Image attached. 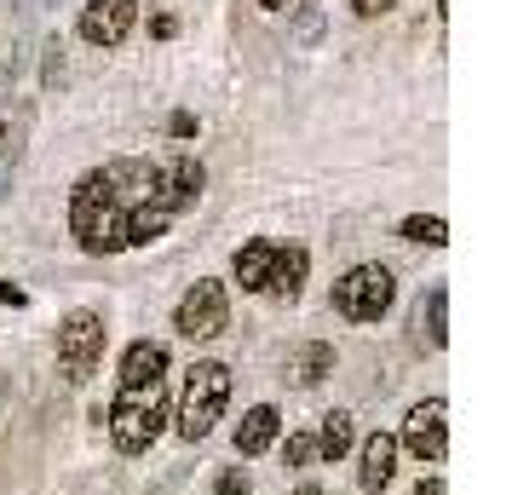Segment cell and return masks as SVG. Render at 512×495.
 <instances>
[{
  "mask_svg": "<svg viewBox=\"0 0 512 495\" xmlns=\"http://www.w3.org/2000/svg\"><path fill=\"white\" fill-rule=\"evenodd\" d=\"M162 179L156 162H110L93 167L70 196V231L87 254H121L127 248V219L150 202Z\"/></svg>",
  "mask_w": 512,
  "mask_h": 495,
  "instance_id": "obj_1",
  "label": "cell"
},
{
  "mask_svg": "<svg viewBox=\"0 0 512 495\" xmlns=\"http://www.w3.org/2000/svg\"><path fill=\"white\" fill-rule=\"evenodd\" d=\"M167 426V380H144V386H121L110 403V444L121 455H144Z\"/></svg>",
  "mask_w": 512,
  "mask_h": 495,
  "instance_id": "obj_2",
  "label": "cell"
},
{
  "mask_svg": "<svg viewBox=\"0 0 512 495\" xmlns=\"http://www.w3.org/2000/svg\"><path fill=\"white\" fill-rule=\"evenodd\" d=\"M231 403V369L225 363H190L185 392H179V438L202 444Z\"/></svg>",
  "mask_w": 512,
  "mask_h": 495,
  "instance_id": "obj_3",
  "label": "cell"
},
{
  "mask_svg": "<svg viewBox=\"0 0 512 495\" xmlns=\"http://www.w3.org/2000/svg\"><path fill=\"white\" fill-rule=\"evenodd\" d=\"M397 300V277L386 265H351L346 277L334 283V311L346 323H380Z\"/></svg>",
  "mask_w": 512,
  "mask_h": 495,
  "instance_id": "obj_4",
  "label": "cell"
},
{
  "mask_svg": "<svg viewBox=\"0 0 512 495\" xmlns=\"http://www.w3.org/2000/svg\"><path fill=\"white\" fill-rule=\"evenodd\" d=\"M98 357H104V317L93 306L70 311L64 323H58V375L81 386V380H93Z\"/></svg>",
  "mask_w": 512,
  "mask_h": 495,
  "instance_id": "obj_5",
  "label": "cell"
},
{
  "mask_svg": "<svg viewBox=\"0 0 512 495\" xmlns=\"http://www.w3.org/2000/svg\"><path fill=\"white\" fill-rule=\"evenodd\" d=\"M173 329L185 334V340H213V334L231 329V294H225V283L196 277L190 294L179 300V311H173Z\"/></svg>",
  "mask_w": 512,
  "mask_h": 495,
  "instance_id": "obj_6",
  "label": "cell"
},
{
  "mask_svg": "<svg viewBox=\"0 0 512 495\" xmlns=\"http://www.w3.org/2000/svg\"><path fill=\"white\" fill-rule=\"evenodd\" d=\"M397 449H409L420 467H438L443 455H449V403L443 398H420L415 409H409V421H403Z\"/></svg>",
  "mask_w": 512,
  "mask_h": 495,
  "instance_id": "obj_7",
  "label": "cell"
},
{
  "mask_svg": "<svg viewBox=\"0 0 512 495\" xmlns=\"http://www.w3.org/2000/svg\"><path fill=\"white\" fill-rule=\"evenodd\" d=\"M139 24V0H87L81 6V41L93 47H121Z\"/></svg>",
  "mask_w": 512,
  "mask_h": 495,
  "instance_id": "obj_8",
  "label": "cell"
},
{
  "mask_svg": "<svg viewBox=\"0 0 512 495\" xmlns=\"http://www.w3.org/2000/svg\"><path fill=\"white\" fill-rule=\"evenodd\" d=\"M357 461H363V467H357V484H363L369 495H380L397 478V438H392V432H374V438H363Z\"/></svg>",
  "mask_w": 512,
  "mask_h": 495,
  "instance_id": "obj_9",
  "label": "cell"
},
{
  "mask_svg": "<svg viewBox=\"0 0 512 495\" xmlns=\"http://www.w3.org/2000/svg\"><path fill=\"white\" fill-rule=\"evenodd\" d=\"M277 432H282L277 403H254V409L242 415V426H236V455H242V461H254V455H265V449L277 444Z\"/></svg>",
  "mask_w": 512,
  "mask_h": 495,
  "instance_id": "obj_10",
  "label": "cell"
},
{
  "mask_svg": "<svg viewBox=\"0 0 512 495\" xmlns=\"http://www.w3.org/2000/svg\"><path fill=\"white\" fill-rule=\"evenodd\" d=\"M144 380H167V346L162 340H133L121 352V386H144Z\"/></svg>",
  "mask_w": 512,
  "mask_h": 495,
  "instance_id": "obj_11",
  "label": "cell"
},
{
  "mask_svg": "<svg viewBox=\"0 0 512 495\" xmlns=\"http://www.w3.org/2000/svg\"><path fill=\"white\" fill-rule=\"evenodd\" d=\"M271 265H277V242H248V248H236V283L248 288V294H265L271 283Z\"/></svg>",
  "mask_w": 512,
  "mask_h": 495,
  "instance_id": "obj_12",
  "label": "cell"
},
{
  "mask_svg": "<svg viewBox=\"0 0 512 495\" xmlns=\"http://www.w3.org/2000/svg\"><path fill=\"white\" fill-rule=\"evenodd\" d=\"M305 271H311V254H305V248H277V265H271L265 294H271V300H294L305 288Z\"/></svg>",
  "mask_w": 512,
  "mask_h": 495,
  "instance_id": "obj_13",
  "label": "cell"
},
{
  "mask_svg": "<svg viewBox=\"0 0 512 495\" xmlns=\"http://www.w3.org/2000/svg\"><path fill=\"white\" fill-rule=\"evenodd\" d=\"M328 369H334V346H328V340H305L300 352L288 357V375H294V386H317Z\"/></svg>",
  "mask_w": 512,
  "mask_h": 495,
  "instance_id": "obj_14",
  "label": "cell"
},
{
  "mask_svg": "<svg viewBox=\"0 0 512 495\" xmlns=\"http://www.w3.org/2000/svg\"><path fill=\"white\" fill-rule=\"evenodd\" d=\"M351 444H357V426H351L346 409L323 415V426H317V461H340V455H351Z\"/></svg>",
  "mask_w": 512,
  "mask_h": 495,
  "instance_id": "obj_15",
  "label": "cell"
},
{
  "mask_svg": "<svg viewBox=\"0 0 512 495\" xmlns=\"http://www.w3.org/2000/svg\"><path fill=\"white\" fill-rule=\"evenodd\" d=\"M420 334L432 340V346H449V288H432L426 300H420Z\"/></svg>",
  "mask_w": 512,
  "mask_h": 495,
  "instance_id": "obj_16",
  "label": "cell"
},
{
  "mask_svg": "<svg viewBox=\"0 0 512 495\" xmlns=\"http://www.w3.org/2000/svg\"><path fill=\"white\" fill-rule=\"evenodd\" d=\"M403 242H432V248H443L449 242V225H443L438 213H409L403 219Z\"/></svg>",
  "mask_w": 512,
  "mask_h": 495,
  "instance_id": "obj_17",
  "label": "cell"
},
{
  "mask_svg": "<svg viewBox=\"0 0 512 495\" xmlns=\"http://www.w3.org/2000/svg\"><path fill=\"white\" fill-rule=\"evenodd\" d=\"M12 167H18V139H12V127H0V196L12 190Z\"/></svg>",
  "mask_w": 512,
  "mask_h": 495,
  "instance_id": "obj_18",
  "label": "cell"
},
{
  "mask_svg": "<svg viewBox=\"0 0 512 495\" xmlns=\"http://www.w3.org/2000/svg\"><path fill=\"white\" fill-rule=\"evenodd\" d=\"M317 461V432H294L288 438V467H311Z\"/></svg>",
  "mask_w": 512,
  "mask_h": 495,
  "instance_id": "obj_19",
  "label": "cell"
},
{
  "mask_svg": "<svg viewBox=\"0 0 512 495\" xmlns=\"http://www.w3.org/2000/svg\"><path fill=\"white\" fill-rule=\"evenodd\" d=\"M213 490H219V495H248V472H242V467H225Z\"/></svg>",
  "mask_w": 512,
  "mask_h": 495,
  "instance_id": "obj_20",
  "label": "cell"
},
{
  "mask_svg": "<svg viewBox=\"0 0 512 495\" xmlns=\"http://www.w3.org/2000/svg\"><path fill=\"white\" fill-rule=\"evenodd\" d=\"M351 6H357V18H386L397 0H351Z\"/></svg>",
  "mask_w": 512,
  "mask_h": 495,
  "instance_id": "obj_21",
  "label": "cell"
},
{
  "mask_svg": "<svg viewBox=\"0 0 512 495\" xmlns=\"http://www.w3.org/2000/svg\"><path fill=\"white\" fill-rule=\"evenodd\" d=\"M259 6H265V12H305L311 0H259Z\"/></svg>",
  "mask_w": 512,
  "mask_h": 495,
  "instance_id": "obj_22",
  "label": "cell"
},
{
  "mask_svg": "<svg viewBox=\"0 0 512 495\" xmlns=\"http://www.w3.org/2000/svg\"><path fill=\"white\" fill-rule=\"evenodd\" d=\"M190 133H196V116H185V110H179V116H173V139H190Z\"/></svg>",
  "mask_w": 512,
  "mask_h": 495,
  "instance_id": "obj_23",
  "label": "cell"
},
{
  "mask_svg": "<svg viewBox=\"0 0 512 495\" xmlns=\"http://www.w3.org/2000/svg\"><path fill=\"white\" fill-rule=\"evenodd\" d=\"M0 306H24V288H18V283H0Z\"/></svg>",
  "mask_w": 512,
  "mask_h": 495,
  "instance_id": "obj_24",
  "label": "cell"
},
{
  "mask_svg": "<svg viewBox=\"0 0 512 495\" xmlns=\"http://www.w3.org/2000/svg\"><path fill=\"white\" fill-rule=\"evenodd\" d=\"M415 495H443V484H438V478H420V490Z\"/></svg>",
  "mask_w": 512,
  "mask_h": 495,
  "instance_id": "obj_25",
  "label": "cell"
},
{
  "mask_svg": "<svg viewBox=\"0 0 512 495\" xmlns=\"http://www.w3.org/2000/svg\"><path fill=\"white\" fill-rule=\"evenodd\" d=\"M294 495H323V490H317V484H300V490H294Z\"/></svg>",
  "mask_w": 512,
  "mask_h": 495,
  "instance_id": "obj_26",
  "label": "cell"
}]
</instances>
